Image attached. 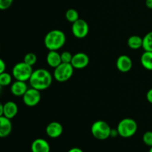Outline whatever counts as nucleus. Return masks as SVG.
I'll return each mask as SVG.
<instances>
[{
  "mask_svg": "<svg viewBox=\"0 0 152 152\" xmlns=\"http://www.w3.org/2000/svg\"><path fill=\"white\" fill-rule=\"evenodd\" d=\"M45 132L49 137L55 139V138L59 137L62 135L63 132V127L59 122H50L46 126Z\"/></svg>",
  "mask_w": 152,
  "mask_h": 152,
  "instance_id": "11",
  "label": "nucleus"
},
{
  "mask_svg": "<svg viewBox=\"0 0 152 152\" xmlns=\"http://www.w3.org/2000/svg\"><path fill=\"white\" fill-rule=\"evenodd\" d=\"M148 152H152V147H150V149L149 151H148Z\"/></svg>",
  "mask_w": 152,
  "mask_h": 152,
  "instance_id": "33",
  "label": "nucleus"
},
{
  "mask_svg": "<svg viewBox=\"0 0 152 152\" xmlns=\"http://www.w3.org/2000/svg\"><path fill=\"white\" fill-rule=\"evenodd\" d=\"M118 135H119V133L117 129H111L110 137H117Z\"/></svg>",
  "mask_w": 152,
  "mask_h": 152,
  "instance_id": "28",
  "label": "nucleus"
},
{
  "mask_svg": "<svg viewBox=\"0 0 152 152\" xmlns=\"http://www.w3.org/2000/svg\"><path fill=\"white\" fill-rule=\"evenodd\" d=\"M66 42V36L61 30L53 29L49 31L44 39V45L48 50H58Z\"/></svg>",
  "mask_w": 152,
  "mask_h": 152,
  "instance_id": "2",
  "label": "nucleus"
},
{
  "mask_svg": "<svg viewBox=\"0 0 152 152\" xmlns=\"http://www.w3.org/2000/svg\"><path fill=\"white\" fill-rule=\"evenodd\" d=\"M74 71V68L71 63L62 62L59 66L54 68L53 78L59 83H65L72 77Z\"/></svg>",
  "mask_w": 152,
  "mask_h": 152,
  "instance_id": "6",
  "label": "nucleus"
},
{
  "mask_svg": "<svg viewBox=\"0 0 152 152\" xmlns=\"http://www.w3.org/2000/svg\"><path fill=\"white\" fill-rule=\"evenodd\" d=\"M141 65L145 69L152 71V52L145 51L140 57Z\"/></svg>",
  "mask_w": 152,
  "mask_h": 152,
  "instance_id": "18",
  "label": "nucleus"
},
{
  "mask_svg": "<svg viewBox=\"0 0 152 152\" xmlns=\"http://www.w3.org/2000/svg\"><path fill=\"white\" fill-rule=\"evenodd\" d=\"M53 82V76L45 68H38L33 71L29 80L31 88L39 91H44L48 88Z\"/></svg>",
  "mask_w": 152,
  "mask_h": 152,
  "instance_id": "1",
  "label": "nucleus"
},
{
  "mask_svg": "<svg viewBox=\"0 0 152 152\" xmlns=\"http://www.w3.org/2000/svg\"><path fill=\"white\" fill-rule=\"evenodd\" d=\"M12 77L13 76L11 74L6 72V71L0 74V85L2 87H6V86H8L10 85H11Z\"/></svg>",
  "mask_w": 152,
  "mask_h": 152,
  "instance_id": "21",
  "label": "nucleus"
},
{
  "mask_svg": "<svg viewBox=\"0 0 152 152\" xmlns=\"http://www.w3.org/2000/svg\"><path fill=\"white\" fill-rule=\"evenodd\" d=\"M146 99L148 102L152 104V88L149 89L146 94Z\"/></svg>",
  "mask_w": 152,
  "mask_h": 152,
  "instance_id": "27",
  "label": "nucleus"
},
{
  "mask_svg": "<svg viewBox=\"0 0 152 152\" xmlns=\"http://www.w3.org/2000/svg\"><path fill=\"white\" fill-rule=\"evenodd\" d=\"M13 129L11 120L4 116L0 117V138H4L10 134Z\"/></svg>",
  "mask_w": 152,
  "mask_h": 152,
  "instance_id": "14",
  "label": "nucleus"
},
{
  "mask_svg": "<svg viewBox=\"0 0 152 152\" xmlns=\"http://www.w3.org/2000/svg\"><path fill=\"white\" fill-rule=\"evenodd\" d=\"M32 152H50V147L48 142L42 138H37L31 144Z\"/></svg>",
  "mask_w": 152,
  "mask_h": 152,
  "instance_id": "15",
  "label": "nucleus"
},
{
  "mask_svg": "<svg viewBox=\"0 0 152 152\" xmlns=\"http://www.w3.org/2000/svg\"><path fill=\"white\" fill-rule=\"evenodd\" d=\"M28 89L26 82L16 80L12 83L10 86V92L15 96H22Z\"/></svg>",
  "mask_w": 152,
  "mask_h": 152,
  "instance_id": "12",
  "label": "nucleus"
},
{
  "mask_svg": "<svg viewBox=\"0 0 152 152\" xmlns=\"http://www.w3.org/2000/svg\"><path fill=\"white\" fill-rule=\"evenodd\" d=\"M68 152H83V151L81 149V148H77V147H74V148L68 150Z\"/></svg>",
  "mask_w": 152,
  "mask_h": 152,
  "instance_id": "29",
  "label": "nucleus"
},
{
  "mask_svg": "<svg viewBox=\"0 0 152 152\" xmlns=\"http://www.w3.org/2000/svg\"><path fill=\"white\" fill-rule=\"evenodd\" d=\"M13 0H0V10H5L11 7Z\"/></svg>",
  "mask_w": 152,
  "mask_h": 152,
  "instance_id": "25",
  "label": "nucleus"
},
{
  "mask_svg": "<svg viewBox=\"0 0 152 152\" xmlns=\"http://www.w3.org/2000/svg\"><path fill=\"white\" fill-rule=\"evenodd\" d=\"M2 88H3V87L1 86V85H0V94H1V91H2Z\"/></svg>",
  "mask_w": 152,
  "mask_h": 152,
  "instance_id": "32",
  "label": "nucleus"
},
{
  "mask_svg": "<svg viewBox=\"0 0 152 152\" xmlns=\"http://www.w3.org/2000/svg\"><path fill=\"white\" fill-rule=\"evenodd\" d=\"M61 54V59L62 62L64 63H71L73 58V54L69 51H64Z\"/></svg>",
  "mask_w": 152,
  "mask_h": 152,
  "instance_id": "24",
  "label": "nucleus"
},
{
  "mask_svg": "<svg viewBox=\"0 0 152 152\" xmlns=\"http://www.w3.org/2000/svg\"><path fill=\"white\" fill-rule=\"evenodd\" d=\"M127 45L130 48L133 50L141 48H142V38L137 35L132 36L128 39Z\"/></svg>",
  "mask_w": 152,
  "mask_h": 152,
  "instance_id": "17",
  "label": "nucleus"
},
{
  "mask_svg": "<svg viewBox=\"0 0 152 152\" xmlns=\"http://www.w3.org/2000/svg\"><path fill=\"white\" fill-rule=\"evenodd\" d=\"M41 97L40 91L31 87L22 96V101L26 106L35 107L40 102Z\"/></svg>",
  "mask_w": 152,
  "mask_h": 152,
  "instance_id": "7",
  "label": "nucleus"
},
{
  "mask_svg": "<svg viewBox=\"0 0 152 152\" xmlns=\"http://www.w3.org/2000/svg\"><path fill=\"white\" fill-rule=\"evenodd\" d=\"M90 59L87 53L83 52H78L73 55L71 64L74 69H83L88 65Z\"/></svg>",
  "mask_w": 152,
  "mask_h": 152,
  "instance_id": "9",
  "label": "nucleus"
},
{
  "mask_svg": "<svg viewBox=\"0 0 152 152\" xmlns=\"http://www.w3.org/2000/svg\"><path fill=\"white\" fill-rule=\"evenodd\" d=\"M46 62L51 68H56L62 63L61 54L57 50H49L46 56Z\"/></svg>",
  "mask_w": 152,
  "mask_h": 152,
  "instance_id": "16",
  "label": "nucleus"
},
{
  "mask_svg": "<svg viewBox=\"0 0 152 152\" xmlns=\"http://www.w3.org/2000/svg\"><path fill=\"white\" fill-rule=\"evenodd\" d=\"M116 66L119 71L122 73H127L132 70L133 62L130 56L127 55H121L119 56L116 62Z\"/></svg>",
  "mask_w": 152,
  "mask_h": 152,
  "instance_id": "10",
  "label": "nucleus"
},
{
  "mask_svg": "<svg viewBox=\"0 0 152 152\" xmlns=\"http://www.w3.org/2000/svg\"><path fill=\"white\" fill-rule=\"evenodd\" d=\"M72 34L76 38L83 39L88 36L89 33V25L86 20L79 19L74 23L71 27Z\"/></svg>",
  "mask_w": 152,
  "mask_h": 152,
  "instance_id": "8",
  "label": "nucleus"
},
{
  "mask_svg": "<svg viewBox=\"0 0 152 152\" xmlns=\"http://www.w3.org/2000/svg\"><path fill=\"white\" fill-rule=\"evenodd\" d=\"M145 5L148 8L152 9V0H145Z\"/></svg>",
  "mask_w": 152,
  "mask_h": 152,
  "instance_id": "30",
  "label": "nucleus"
},
{
  "mask_svg": "<svg viewBox=\"0 0 152 152\" xmlns=\"http://www.w3.org/2000/svg\"><path fill=\"white\" fill-rule=\"evenodd\" d=\"M111 128L103 120H97L92 124L91 132L93 137L99 140H105L110 137Z\"/></svg>",
  "mask_w": 152,
  "mask_h": 152,
  "instance_id": "5",
  "label": "nucleus"
},
{
  "mask_svg": "<svg viewBox=\"0 0 152 152\" xmlns=\"http://www.w3.org/2000/svg\"><path fill=\"white\" fill-rule=\"evenodd\" d=\"M138 126L134 119L126 117L120 120L117 125V131L119 136L123 138H129L133 137L137 132Z\"/></svg>",
  "mask_w": 152,
  "mask_h": 152,
  "instance_id": "3",
  "label": "nucleus"
},
{
  "mask_svg": "<svg viewBox=\"0 0 152 152\" xmlns=\"http://www.w3.org/2000/svg\"><path fill=\"white\" fill-rule=\"evenodd\" d=\"M142 48L145 51L152 52V31H150L142 38Z\"/></svg>",
  "mask_w": 152,
  "mask_h": 152,
  "instance_id": "19",
  "label": "nucleus"
},
{
  "mask_svg": "<svg viewBox=\"0 0 152 152\" xmlns=\"http://www.w3.org/2000/svg\"><path fill=\"white\" fill-rule=\"evenodd\" d=\"M6 70V63L1 58H0V74L4 72Z\"/></svg>",
  "mask_w": 152,
  "mask_h": 152,
  "instance_id": "26",
  "label": "nucleus"
},
{
  "mask_svg": "<svg viewBox=\"0 0 152 152\" xmlns=\"http://www.w3.org/2000/svg\"><path fill=\"white\" fill-rule=\"evenodd\" d=\"M65 18L69 22L74 23V22H76V21L80 19L78 11L74 8L68 9L66 13H65Z\"/></svg>",
  "mask_w": 152,
  "mask_h": 152,
  "instance_id": "20",
  "label": "nucleus"
},
{
  "mask_svg": "<svg viewBox=\"0 0 152 152\" xmlns=\"http://www.w3.org/2000/svg\"><path fill=\"white\" fill-rule=\"evenodd\" d=\"M142 141L146 145L152 147V132L148 131L145 132L142 136Z\"/></svg>",
  "mask_w": 152,
  "mask_h": 152,
  "instance_id": "23",
  "label": "nucleus"
},
{
  "mask_svg": "<svg viewBox=\"0 0 152 152\" xmlns=\"http://www.w3.org/2000/svg\"><path fill=\"white\" fill-rule=\"evenodd\" d=\"M3 105L4 104H2L0 102V117L3 116Z\"/></svg>",
  "mask_w": 152,
  "mask_h": 152,
  "instance_id": "31",
  "label": "nucleus"
},
{
  "mask_svg": "<svg viewBox=\"0 0 152 152\" xmlns=\"http://www.w3.org/2000/svg\"><path fill=\"white\" fill-rule=\"evenodd\" d=\"M37 61V56L33 52H29V53H26L24 56L23 62H25V63L28 64V65H31V66H34L36 64Z\"/></svg>",
  "mask_w": 152,
  "mask_h": 152,
  "instance_id": "22",
  "label": "nucleus"
},
{
  "mask_svg": "<svg viewBox=\"0 0 152 152\" xmlns=\"http://www.w3.org/2000/svg\"><path fill=\"white\" fill-rule=\"evenodd\" d=\"M33 71V67L22 61L16 63L13 67L12 76L16 80L27 82L29 81Z\"/></svg>",
  "mask_w": 152,
  "mask_h": 152,
  "instance_id": "4",
  "label": "nucleus"
},
{
  "mask_svg": "<svg viewBox=\"0 0 152 152\" xmlns=\"http://www.w3.org/2000/svg\"><path fill=\"white\" fill-rule=\"evenodd\" d=\"M18 111L19 108L17 104L13 101L6 102L3 105V116L10 120H12L17 115Z\"/></svg>",
  "mask_w": 152,
  "mask_h": 152,
  "instance_id": "13",
  "label": "nucleus"
}]
</instances>
